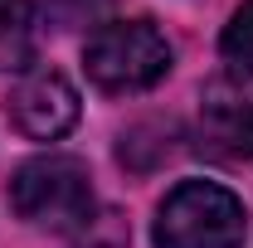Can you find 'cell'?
<instances>
[{"instance_id":"52a82bcc","label":"cell","mask_w":253,"mask_h":248,"mask_svg":"<svg viewBox=\"0 0 253 248\" xmlns=\"http://www.w3.org/2000/svg\"><path fill=\"white\" fill-rule=\"evenodd\" d=\"M219 54L229 73H253V0H244L219 34Z\"/></svg>"},{"instance_id":"5b68a950","label":"cell","mask_w":253,"mask_h":248,"mask_svg":"<svg viewBox=\"0 0 253 248\" xmlns=\"http://www.w3.org/2000/svg\"><path fill=\"white\" fill-rule=\"evenodd\" d=\"M5 112H10L15 131H25L30 141H59L63 131L78 122V93H73V83L59 68L34 63V68H25L15 78Z\"/></svg>"},{"instance_id":"ba28073f","label":"cell","mask_w":253,"mask_h":248,"mask_svg":"<svg viewBox=\"0 0 253 248\" xmlns=\"http://www.w3.org/2000/svg\"><path fill=\"white\" fill-rule=\"evenodd\" d=\"M44 5H49V20H54L59 30H78V25L102 20L112 0H44Z\"/></svg>"},{"instance_id":"3957f363","label":"cell","mask_w":253,"mask_h":248,"mask_svg":"<svg viewBox=\"0 0 253 248\" xmlns=\"http://www.w3.org/2000/svg\"><path fill=\"white\" fill-rule=\"evenodd\" d=\"M83 68L102 93H146L170 73V44L151 20H112L83 44Z\"/></svg>"},{"instance_id":"7a4b0ae2","label":"cell","mask_w":253,"mask_h":248,"mask_svg":"<svg viewBox=\"0 0 253 248\" xmlns=\"http://www.w3.org/2000/svg\"><path fill=\"white\" fill-rule=\"evenodd\" d=\"M244 234H249L244 200L214 180H180L161 200L151 229L156 248H244Z\"/></svg>"},{"instance_id":"277c9868","label":"cell","mask_w":253,"mask_h":248,"mask_svg":"<svg viewBox=\"0 0 253 248\" xmlns=\"http://www.w3.org/2000/svg\"><path fill=\"white\" fill-rule=\"evenodd\" d=\"M200 141L224 161H253V78L219 73L200 93Z\"/></svg>"},{"instance_id":"8992f818","label":"cell","mask_w":253,"mask_h":248,"mask_svg":"<svg viewBox=\"0 0 253 248\" xmlns=\"http://www.w3.org/2000/svg\"><path fill=\"white\" fill-rule=\"evenodd\" d=\"M34 54V0H0V73L30 68Z\"/></svg>"},{"instance_id":"6da1fadb","label":"cell","mask_w":253,"mask_h":248,"mask_svg":"<svg viewBox=\"0 0 253 248\" xmlns=\"http://www.w3.org/2000/svg\"><path fill=\"white\" fill-rule=\"evenodd\" d=\"M10 209L49 234H78L93 224V180L78 156H34L10 175Z\"/></svg>"}]
</instances>
